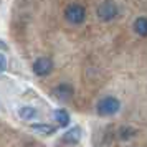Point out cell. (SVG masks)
Listing matches in <instances>:
<instances>
[{
  "instance_id": "1",
  "label": "cell",
  "mask_w": 147,
  "mask_h": 147,
  "mask_svg": "<svg viewBox=\"0 0 147 147\" xmlns=\"http://www.w3.org/2000/svg\"><path fill=\"white\" fill-rule=\"evenodd\" d=\"M65 17H66V20L69 23H73V25H80L84 22L86 18V10L83 5H78V3H71V5H68L65 8Z\"/></svg>"
},
{
  "instance_id": "2",
  "label": "cell",
  "mask_w": 147,
  "mask_h": 147,
  "mask_svg": "<svg viewBox=\"0 0 147 147\" xmlns=\"http://www.w3.org/2000/svg\"><path fill=\"white\" fill-rule=\"evenodd\" d=\"M121 107V102L116 98H104V99L99 101V104H98V114L99 116H113L119 111Z\"/></svg>"
},
{
  "instance_id": "3",
  "label": "cell",
  "mask_w": 147,
  "mask_h": 147,
  "mask_svg": "<svg viewBox=\"0 0 147 147\" xmlns=\"http://www.w3.org/2000/svg\"><path fill=\"white\" fill-rule=\"evenodd\" d=\"M98 17L104 22L113 20V18L117 17V7L114 5L113 2H102L98 7Z\"/></svg>"
},
{
  "instance_id": "4",
  "label": "cell",
  "mask_w": 147,
  "mask_h": 147,
  "mask_svg": "<svg viewBox=\"0 0 147 147\" xmlns=\"http://www.w3.org/2000/svg\"><path fill=\"white\" fill-rule=\"evenodd\" d=\"M51 68H53V63L50 58H38V60L33 63V71L35 74H38V76H47V74L51 73Z\"/></svg>"
},
{
  "instance_id": "5",
  "label": "cell",
  "mask_w": 147,
  "mask_h": 147,
  "mask_svg": "<svg viewBox=\"0 0 147 147\" xmlns=\"http://www.w3.org/2000/svg\"><path fill=\"white\" fill-rule=\"evenodd\" d=\"M53 94L60 101H68L73 96V88L68 86V84H60V86H56L53 89Z\"/></svg>"
},
{
  "instance_id": "6",
  "label": "cell",
  "mask_w": 147,
  "mask_h": 147,
  "mask_svg": "<svg viewBox=\"0 0 147 147\" xmlns=\"http://www.w3.org/2000/svg\"><path fill=\"white\" fill-rule=\"evenodd\" d=\"M80 139H81V127H73V129H69V131L61 137V140L66 142V144H78Z\"/></svg>"
},
{
  "instance_id": "7",
  "label": "cell",
  "mask_w": 147,
  "mask_h": 147,
  "mask_svg": "<svg viewBox=\"0 0 147 147\" xmlns=\"http://www.w3.org/2000/svg\"><path fill=\"white\" fill-rule=\"evenodd\" d=\"M134 30L140 36H147V17H139L134 22Z\"/></svg>"
},
{
  "instance_id": "8",
  "label": "cell",
  "mask_w": 147,
  "mask_h": 147,
  "mask_svg": "<svg viewBox=\"0 0 147 147\" xmlns=\"http://www.w3.org/2000/svg\"><path fill=\"white\" fill-rule=\"evenodd\" d=\"M55 119H56V122H58L60 127H66L69 124V114L65 109H56L55 111Z\"/></svg>"
},
{
  "instance_id": "9",
  "label": "cell",
  "mask_w": 147,
  "mask_h": 147,
  "mask_svg": "<svg viewBox=\"0 0 147 147\" xmlns=\"http://www.w3.org/2000/svg\"><path fill=\"white\" fill-rule=\"evenodd\" d=\"M32 129H33L35 132L43 134V136H51V134L56 132V127L50 126V124H33Z\"/></svg>"
},
{
  "instance_id": "10",
  "label": "cell",
  "mask_w": 147,
  "mask_h": 147,
  "mask_svg": "<svg viewBox=\"0 0 147 147\" xmlns=\"http://www.w3.org/2000/svg\"><path fill=\"white\" fill-rule=\"evenodd\" d=\"M18 116H20L22 119H33L38 116V111L35 109V107H30V106H23L18 109Z\"/></svg>"
},
{
  "instance_id": "11",
  "label": "cell",
  "mask_w": 147,
  "mask_h": 147,
  "mask_svg": "<svg viewBox=\"0 0 147 147\" xmlns=\"http://www.w3.org/2000/svg\"><path fill=\"white\" fill-rule=\"evenodd\" d=\"M119 134H121V137H122V139H129V137H131V136H134V129H131V127H122V129H121L119 131Z\"/></svg>"
},
{
  "instance_id": "12",
  "label": "cell",
  "mask_w": 147,
  "mask_h": 147,
  "mask_svg": "<svg viewBox=\"0 0 147 147\" xmlns=\"http://www.w3.org/2000/svg\"><path fill=\"white\" fill-rule=\"evenodd\" d=\"M5 68H7V58L0 53V73H3V71H5Z\"/></svg>"
},
{
  "instance_id": "13",
  "label": "cell",
  "mask_w": 147,
  "mask_h": 147,
  "mask_svg": "<svg viewBox=\"0 0 147 147\" xmlns=\"http://www.w3.org/2000/svg\"><path fill=\"white\" fill-rule=\"evenodd\" d=\"M0 48H5V43L3 41H0Z\"/></svg>"
}]
</instances>
